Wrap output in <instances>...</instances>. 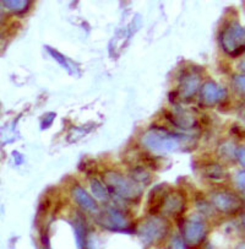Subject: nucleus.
<instances>
[{"instance_id": "f257e3e1", "label": "nucleus", "mask_w": 245, "mask_h": 249, "mask_svg": "<svg viewBox=\"0 0 245 249\" xmlns=\"http://www.w3.org/2000/svg\"><path fill=\"white\" fill-rule=\"evenodd\" d=\"M143 146L156 154H168L180 145V138L164 129H150L142 136Z\"/></svg>"}, {"instance_id": "f03ea898", "label": "nucleus", "mask_w": 245, "mask_h": 249, "mask_svg": "<svg viewBox=\"0 0 245 249\" xmlns=\"http://www.w3.org/2000/svg\"><path fill=\"white\" fill-rule=\"evenodd\" d=\"M105 183L112 192L129 200H139L141 196V188L133 179L118 175L115 172H108L105 177Z\"/></svg>"}, {"instance_id": "7ed1b4c3", "label": "nucleus", "mask_w": 245, "mask_h": 249, "mask_svg": "<svg viewBox=\"0 0 245 249\" xmlns=\"http://www.w3.org/2000/svg\"><path fill=\"white\" fill-rule=\"evenodd\" d=\"M168 229L169 224L164 218L152 216V217L146 218L141 224L140 229H139V234L146 244H153L164 238Z\"/></svg>"}, {"instance_id": "20e7f679", "label": "nucleus", "mask_w": 245, "mask_h": 249, "mask_svg": "<svg viewBox=\"0 0 245 249\" xmlns=\"http://www.w3.org/2000/svg\"><path fill=\"white\" fill-rule=\"evenodd\" d=\"M244 38L245 35L242 26L237 22H233L226 27L221 36V42L226 52H228L233 57H237L244 51Z\"/></svg>"}, {"instance_id": "39448f33", "label": "nucleus", "mask_w": 245, "mask_h": 249, "mask_svg": "<svg viewBox=\"0 0 245 249\" xmlns=\"http://www.w3.org/2000/svg\"><path fill=\"white\" fill-rule=\"evenodd\" d=\"M214 208L226 213H237L242 208V199L230 192H217L212 196Z\"/></svg>"}, {"instance_id": "423d86ee", "label": "nucleus", "mask_w": 245, "mask_h": 249, "mask_svg": "<svg viewBox=\"0 0 245 249\" xmlns=\"http://www.w3.org/2000/svg\"><path fill=\"white\" fill-rule=\"evenodd\" d=\"M98 224L102 225L103 227L109 230H114V231H120L128 227V220L119 210L117 209H108L105 213H103L97 218Z\"/></svg>"}, {"instance_id": "0eeeda50", "label": "nucleus", "mask_w": 245, "mask_h": 249, "mask_svg": "<svg viewBox=\"0 0 245 249\" xmlns=\"http://www.w3.org/2000/svg\"><path fill=\"white\" fill-rule=\"evenodd\" d=\"M227 97V91L213 81L206 82L201 89V100L206 106H214Z\"/></svg>"}, {"instance_id": "6e6552de", "label": "nucleus", "mask_w": 245, "mask_h": 249, "mask_svg": "<svg viewBox=\"0 0 245 249\" xmlns=\"http://www.w3.org/2000/svg\"><path fill=\"white\" fill-rule=\"evenodd\" d=\"M206 229L200 218L192 217L187 221L184 227V239L188 244H197L204 239Z\"/></svg>"}, {"instance_id": "1a4fd4ad", "label": "nucleus", "mask_w": 245, "mask_h": 249, "mask_svg": "<svg viewBox=\"0 0 245 249\" xmlns=\"http://www.w3.org/2000/svg\"><path fill=\"white\" fill-rule=\"evenodd\" d=\"M71 194L74 196L75 201L81 206L82 209H85L88 213H96L97 211V204H96L95 199L92 198L91 196H88V193L80 185H75L71 190Z\"/></svg>"}, {"instance_id": "9d476101", "label": "nucleus", "mask_w": 245, "mask_h": 249, "mask_svg": "<svg viewBox=\"0 0 245 249\" xmlns=\"http://www.w3.org/2000/svg\"><path fill=\"white\" fill-rule=\"evenodd\" d=\"M184 208H185V201H184L183 196L178 193H172V194L167 196L163 201V205H162L164 213L174 216L183 213Z\"/></svg>"}, {"instance_id": "9b49d317", "label": "nucleus", "mask_w": 245, "mask_h": 249, "mask_svg": "<svg viewBox=\"0 0 245 249\" xmlns=\"http://www.w3.org/2000/svg\"><path fill=\"white\" fill-rule=\"evenodd\" d=\"M167 196V189L164 185H159V187L155 188L151 192L150 199H148V205H150V213L156 215L158 211L162 209L163 201Z\"/></svg>"}, {"instance_id": "f8f14e48", "label": "nucleus", "mask_w": 245, "mask_h": 249, "mask_svg": "<svg viewBox=\"0 0 245 249\" xmlns=\"http://www.w3.org/2000/svg\"><path fill=\"white\" fill-rule=\"evenodd\" d=\"M199 84L200 76L197 74H195V72H189V74H187V76L183 77L180 84V91L184 97L189 98L192 96H194L197 88H199Z\"/></svg>"}, {"instance_id": "ddd939ff", "label": "nucleus", "mask_w": 245, "mask_h": 249, "mask_svg": "<svg viewBox=\"0 0 245 249\" xmlns=\"http://www.w3.org/2000/svg\"><path fill=\"white\" fill-rule=\"evenodd\" d=\"M91 189L93 196L101 201H105L109 199V194H108V190L100 180L97 179H92L91 180Z\"/></svg>"}, {"instance_id": "4468645a", "label": "nucleus", "mask_w": 245, "mask_h": 249, "mask_svg": "<svg viewBox=\"0 0 245 249\" xmlns=\"http://www.w3.org/2000/svg\"><path fill=\"white\" fill-rule=\"evenodd\" d=\"M3 4L5 8L14 13H25L31 5L30 1H26V0H5Z\"/></svg>"}, {"instance_id": "2eb2a0df", "label": "nucleus", "mask_w": 245, "mask_h": 249, "mask_svg": "<svg viewBox=\"0 0 245 249\" xmlns=\"http://www.w3.org/2000/svg\"><path fill=\"white\" fill-rule=\"evenodd\" d=\"M206 172L207 178H211V179H223L225 178V171L221 168V166L218 164H211V166H206Z\"/></svg>"}, {"instance_id": "dca6fc26", "label": "nucleus", "mask_w": 245, "mask_h": 249, "mask_svg": "<svg viewBox=\"0 0 245 249\" xmlns=\"http://www.w3.org/2000/svg\"><path fill=\"white\" fill-rule=\"evenodd\" d=\"M76 237H77V246L80 249H84L86 246V230H85L84 222L79 221L76 225Z\"/></svg>"}, {"instance_id": "f3484780", "label": "nucleus", "mask_w": 245, "mask_h": 249, "mask_svg": "<svg viewBox=\"0 0 245 249\" xmlns=\"http://www.w3.org/2000/svg\"><path fill=\"white\" fill-rule=\"evenodd\" d=\"M48 52L52 54V55H53L54 58H56V62L60 63V64L63 65V67L67 68L68 70L72 71V70H74V69H76V67H75V65L72 64V63H70L69 59H67V58L63 57V55H61L60 53H58V52H56V51H54L53 48H48Z\"/></svg>"}, {"instance_id": "a211bd4d", "label": "nucleus", "mask_w": 245, "mask_h": 249, "mask_svg": "<svg viewBox=\"0 0 245 249\" xmlns=\"http://www.w3.org/2000/svg\"><path fill=\"white\" fill-rule=\"evenodd\" d=\"M168 249H185V246H184L183 241H181L179 237H174L171 242V246H169Z\"/></svg>"}, {"instance_id": "6ab92c4d", "label": "nucleus", "mask_w": 245, "mask_h": 249, "mask_svg": "<svg viewBox=\"0 0 245 249\" xmlns=\"http://www.w3.org/2000/svg\"><path fill=\"white\" fill-rule=\"evenodd\" d=\"M234 85H235V88L240 91V92H243V91H244V76H243V75H239V76L235 77Z\"/></svg>"}, {"instance_id": "aec40b11", "label": "nucleus", "mask_w": 245, "mask_h": 249, "mask_svg": "<svg viewBox=\"0 0 245 249\" xmlns=\"http://www.w3.org/2000/svg\"><path fill=\"white\" fill-rule=\"evenodd\" d=\"M238 159H239L240 163H242L243 166V164H244V149H243V147L239 150V157H238Z\"/></svg>"}, {"instance_id": "412c9836", "label": "nucleus", "mask_w": 245, "mask_h": 249, "mask_svg": "<svg viewBox=\"0 0 245 249\" xmlns=\"http://www.w3.org/2000/svg\"><path fill=\"white\" fill-rule=\"evenodd\" d=\"M239 185H240V189H243V187H244V173L240 172L239 175Z\"/></svg>"}, {"instance_id": "4be33fe9", "label": "nucleus", "mask_w": 245, "mask_h": 249, "mask_svg": "<svg viewBox=\"0 0 245 249\" xmlns=\"http://www.w3.org/2000/svg\"><path fill=\"white\" fill-rule=\"evenodd\" d=\"M0 21H1V13H0Z\"/></svg>"}]
</instances>
